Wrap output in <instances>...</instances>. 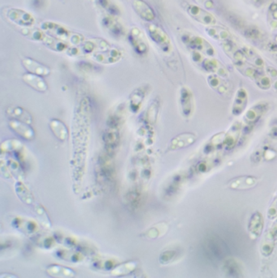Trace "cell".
<instances>
[{"mask_svg": "<svg viewBox=\"0 0 277 278\" xmlns=\"http://www.w3.org/2000/svg\"><path fill=\"white\" fill-rule=\"evenodd\" d=\"M194 140H195V138L194 136L190 135V134H184V135L176 137L172 140L171 148L173 149L183 148V147L190 145L191 143H194Z\"/></svg>", "mask_w": 277, "mask_h": 278, "instance_id": "17", "label": "cell"}, {"mask_svg": "<svg viewBox=\"0 0 277 278\" xmlns=\"http://www.w3.org/2000/svg\"><path fill=\"white\" fill-rule=\"evenodd\" d=\"M257 178L251 176H243L234 178L229 183V187L234 189H249L257 184Z\"/></svg>", "mask_w": 277, "mask_h": 278, "instance_id": "9", "label": "cell"}, {"mask_svg": "<svg viewBox=\"0 0 277 278\" xmlns=\"http://www.w3.org/2000/svg\"><path fill=\"white\" fill-rule=\"evenodd\" d=\"M133 7L140 17L143 20L148 22L155 20V15L153 9L143 0H134Z\"/></svg>", "mask_w": 277, "mask_h": 278, "instance_id": "7", "label": "cell"}, {"mask_svg": "<svg viewBox=\"0 0 277 278\" xmlns=\"http://www.w3.org/2000/svg\"><path fill=\"white\" fill-rule=\"evenodd\" d=\"M6 15L9 20L20 26L28 27L34 24L33 15L20 9H8Z\"/></svg>", "mask_w": 277, "mask_h": 278, "instance_id": "2", "label": "cell"}, {"mask_svg": "<svg viewBox=\"0 0 277 278\" xmlns=\"http://www.w3.org/2000/svg\"><path fill=\"white\" fill-rule=\"evenodd\" d=\"M130 40H131L132 45L138 54H145V52L147 50V46H146V43L143 39L141 31L138 28H134L132 29Z\"/></svg>", "mask_w": 277, "mask_h": 278, "instance_id": "11", "label": "cell"}, {"mask_svg": "<svg viewBox=\"0 0 277 278\" xmlns=\"http://www.w3.org/2000/svg\"><path fill=\"white\" fill-rule=\"evenodd\" d=\"M9 128L13 131L15 134L27 140H32L34 138V131L30 127V124L21 122L19 120L11 119L9 120Z\"/></svg>", "mask_w": 277, "mask_h": 278, "instance_id": "4", "label": "cell"}, {"mask_svg": "<svg viewBox=\"0 0 277 278\" xmlns=\"http://www.w3.org/2000/svg\"><path fill=\"white\" fill-rule=\"evenodd\" d=\"M276 241H277V221L267 234L264 240V245L263 246V253L265 255L271 254L274 248Z\"/></svg>", "mask_w": 277, "mask_h": 278, "instance_id": "12", "label": "cell"}, {"mask_svg": "<svg viewBox=\"0 0 277 278\" xmlns=\"http://www.w3.org/2000/svg\"><path fill=\"white\" fill-rule=\"evenodd\" d=\"M104 24L105 26L107 27V29H109L113 34L117 36V35H120L122 33V28L116 20L110 19V18H106L104 20Z\"/></svg>", "mask_w": 277, "mask_h": 278, "instance_id": "22", "label": "cell"}, {"mask_svg": "<svg viewBox=\"0 0 277 278\" xmlns=\"http://www.w3.org/2000/svg\"><path fill=\"white\" fill-rule=\"evenodd\" d=\"M7 114L11 119L19 120L21 122L28 124H31L33 122V118L30 116V114L21 107H10L7 110Z\"/></svg>", "mask_w": 277, "mask_h": 278, "instance_id": "10", "label": "cell"}, {"mask_svg": "<svg viewBox=\"0 0 277 278\" xmlns=\"http://www.w3.org/2000/svg\"><path fill=\"white\" fill-rule=\"evenodd\" d=\"M204 250L210 258L216 261H221L229 255V249L225 242L216 235H212L206 239Z\"/></svg>", "mask_w": 277, "mask_h": 278, "instance_id": "1", "label": "cell"}, {"mask_svg": "<svg viewBox=\"0 0 277 278\" xmlns=\"http://www.w3.org/2000/svg\"><path fill=\"white\" fill-rule=\"evenodd\" d=\"M277 216V198L275 203H273V205L271 207L269 212V217L271 218Z\"/></svg>", "mask_w": 277, "mask_h": 278, "instance_id": "27", "label": "cell"}, {"mask_svg": "<svg viewBox=\"0 0 277 278\" xmlns=\"http://www.w3.org/2000/svg\"><path fill=\"white\" fill-rule=\"evenodd\" d=\"M50 129L57 139L64 141L68 139V130L65 125L59 120H52L50 123Z\"/></svg>", "mask_w": 277, "mask_h": 278, "instance_id": "13", "label": "cell"}, {"mask_svg": "<svg viewBox=\"0 0 277 278\" xmlns=\"http://www.w3.org/2000/svg\"><path fill=\"white\" fill-rule=\"evenodd\" d=\"M42 28L46 32L51 33L53 36L58 37L59 39L68 40L69 37L68 31L59 24H54V23H46V24L45 23Z\"/></svg>", "mask_w": 277, "mask_h": 278, "instance_id": "14", "label": "cell"}, {"mask_svg": "<svg viewBox=\"0 0 277 278\" xmlns=\"http://www.w3.org/2000/svg\"><path fill=\"white\" fill-rule=\"evenodd\" d=\"M264 226V221L263 217L260 213H256L251 217V222L249 224V231L251 235L254 238H258L261 235Z\"/></svg>", "mask_w": 277, "mask_h": 278, "instance_id": "15", "label": "cell"}, {"mask_svg": "<svg viewBox=\"0 0 277 278\" xmlns=\"http://www.w3.org/2000/svg\"><path fill=\"white\" fill-rule=\"evenodd\" d=\"M181 106L183 108L184 114L186 116L189 115L192 108V102H191V95L186 89H183L181 92Z\"/></svg>", "mask_w": 277, "mask_h": 278, "instance_id": "20", "label": "cell"}, {"mask_svg": "<svg viewBox=\"0 0 277 278\" xmlns=\"http://www.w3.org/2000/svg\"><path fill=\"white\" fill-rule=\"evenodd\" d=\"M121 54H120L117 50H109L108 52L105 54H95L94 59L97 61L102 62V63H112V62H116L120 59Z\"/></svg>", "mask_w": 277, "mask_h": 278, "instance_id": "18", "label": "cell"}, {"mask_svg": "<svg viewBox=\"0 0 277 278\" xmlns=\"http://www.w3.org/2000/svg\"><path fill=\"white\" fill-rule=\"evenodd\" d=\"M22 80L29 87L40 93H45L48 89L47 84L44 81L42 76L32 73H25L22 76Z\"/></svg>", "mask_w": 277, "mask_h": 278, "instance_id": "6", "label": "cell"}, {"mask_svg": "<svg viewBox=\"0 0 277 278\" xmlns=\"http://www.w3.org/2000/svg\"><path fill=\"white\" fill-rule=\"evenodd\" d=\"M148 33L151 39L162 47H165L169 45V39L164 30H162L160 27L156 26L155 24H150L147 27Z\"/></svg>", "mask_w": 277, "mask_h": 278, "instance_id": "8", "label": "cell"}, {"mask_svg": "<svg viewBox=\"0 0 277 278\" xmlns=\"http://www.w3.org/2000/svg\"><path fill=\"white\" fill-rule=\"evenodd\" d=\"M247 98L246 91L243 89H241L237 98H236L234 106V115H240L246 107L247 105Z\"/></svg>", "mask_w": 277, "mask_h": 278, "instance_id": "19", "label": "cell"}, {"mask_svg": "<svg viewBox=\"0 0 277 278\" xmlns=\"http://www.w3.org/2000/svg\"><path fill=\"white\" fill-rule=\"evenodd\" d=\"M21 63L28 73L41 76H48L50 73V69L48 67L31 58H24V59H22Z\"/></svg>", "mask_w": 277, "mask_h": 278, "instance_id": "5", "label": "cell"}, {"mask_svg": "<svg viewBox=\"0 0 277 278\" xmlns=\"http://www.w3.org/2000/svg\"><path fill=\"white\" fill-rule=\"evenodd\" d=\"M186 11L194 20L207 25H215L216 24V18L208 11L203 10L196 5L187 4Z\"/></svg>", "mask_w": 277, "mask_h": 278, "instance_id": "3", "label": "cell"}, {"mask_svg": "<svg viewBox=\"0 0 277 278\" xmlns=\"http://www.w3.org/2000/svg\"><path fill=\"white\" fill-rule=\"evenodd\" d=\"M20 146H21V143L20 141H18L16 139H10V140H7V141L3 142L2 143V150H15L20 148Z\"/></svg>", "mask_w": 277, "mask_h": 278, "instance_id": "25", "label": "cell"}, {"mask_svg": "<svg viewBox=\"0 0 277 278\" xmlns=\"http://www.w3.org/2000/svg\"><path fill=\"white\" fill-rule=\"evenodd\" d=\"M225 267L227 274L230 276L238 277V274H240V269L238 267V263H236L233 260L226 261Z\"/></svg>", "mask_w": 277, "mask_h": 278, "instance_id": "23", "label": "cell"}, {"mask_svg": "<svg viewBox=\"0 0 277 278\" xmlns=\"http://www.w3.org/2000/svg\"><path fill=\"white\" fill-rule=\"evenodd\" d=\"M136 262H128L125 265H120L119 267L116 268L112 272L114 275H124V274H128L131 273L132 271L135 270Z\"/></svg>", "mask_w": 277, "mask_h": 278, "instance_id": "21", "label": "cell"}, {"mask_svg": "<svg viewBox=\"0 0 277 278\" xmlns=\"http://www.w3.org/2000/svg\"><path fill=\"white\" fill-rule=\"evenodd\" d=\"M98 2L100 3L101 6L106 9L107 11H109L110 13L115 14V15L119 13L118 7L112 3L111 0H98Z\"/></svg>", "mask_w": 277, "mask_h": 278, "instance_id": "24", "label": "cell"}, {"mask_svg": "<svg viewBox=\"0 0 277 278\" xmlns=\"http://www.w3.org/2000/svg\"><path fill=\"white\" fill-rule=\"evenodd\" d=\"M197 3H199V5L205 7L206 8L212 9L214 7V4H213V2L212 0H194Z\"/></svg>", "mask_w": 277, "mask_h": 278, "instance_id": "26", "label": "cell"}, {"mask_svg": "<svg viewBox=\"0 0 277 278\" xmlns=\"http://www.w3.org/2000/svg\"><path fill=\"white\" fill-rule=\"evenodd\" d=\"M46 273L50 276L57 277V278H72L75 276V273L72 270L59 265L50 266L46 270Z\"/></svg>", "mask_w": 277, "mask_h": 278, "instance_id": "16", "label": "cell"}]
</instances>
